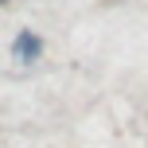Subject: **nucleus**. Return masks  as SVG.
<instances>
[{
    "label": "nucleus",
    "mask_w": 148,
    "mask_h": 148,
    "mask_svg": "<svg viewBox=\"0 0 148 148\" xmlns=\"http://www.w3.org/2000/svg\"><path fill=\"white\" fill-rule=\"evenodd\" d=\"M12 55H16L20 62H35L39 55H43V39H39L35 31H27V27H23L20 35H16V43H12Z\"/></svg>",
    "instance_id": "1"
}]
</instances>
